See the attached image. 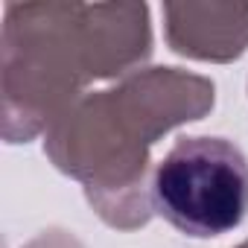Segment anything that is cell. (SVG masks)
<instances>
[{
	"mask_svg": "<svg viewBox=\"0 0 248 248\" xmlns=\"http://www.w3.org/2000/svg\"><path fill=\"white\" fill-rule=\"evenodd\" d=\"M167 38L193 59H236L248 47V3H167Z\"/></svg>",
	"mask_w": 248,
	"mask_h": 248,
	"instance_id": "4",
	"label": "cell"
},
{
	"mask_svg": "<svg viewBox=\"0 0 248 248\" xmlns=\"http://www.w3.org/2000/svg\"><path fill=\"white\" fill-rule=\"evenodd\" d=\"M146 6H9L3 27L6 126L18 114L30 135L59 120L88 79L123 73L149 56Z\"/></svg>",
	"mask_w": 248,
	"mask_h": 248,
	"instance_id": "2",
	"label": "cell"
},
{
	"mask_svg": "<svg viewBox=\"0 0 248 248\" xmlns=\"http://www.w3.org/2000/svg\"><path fill=\"white\" fill-rule=\"evenodd\" d=\"M239 248H248V242H242V245H239Z\"/></svg>",
	"mask_w": 248,
	"mask_h": 248,
	"instance_id": "5",
	"label": "cell"
},
{
	"mask_svg": "<svg viewBox=\"0 0 248 248\" xmlns=\"http://www.w3.org/2000/svg\"><path fill=\"white\" fill-rule=\"evenodd\" d=\"M213 105V82L155 67L114 91L93 93L53 123L47 152L59 170L88 184V199L120 228L149 219L146 196H138L149 146L175 123L199 120Z\"/></svg>",
	"mask_w": 248,
	"mask_h": 248,
	"instance_id": "1",
	"label": "cell"
},
{
	"mask_svg": "<svg viewBox=\"0 0 248 248\" xmlns=\"http://www.w3.org/2000/svg\"><path fill=\"white\" fill-rule=\"evenodd\" d=\"M152 204L187 236H222L248 213V161L225 138H181L155 170Z\"/></svg>",
	"mask_w": 248,
	"mask_h": 248,
	"instance_id": "3",
	"label": "cell"
}]
</instances>
